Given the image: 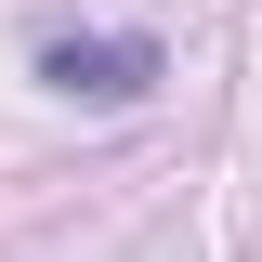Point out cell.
Wrapping results in <instances>:
<instances>
[{
	"mask_svg": "<svg viewBox=\"0 0 262 262\" xmlns=\"http://www.w3.org/2000/svg\"><path fill=\"white\" fill-rule=\"evenodd\" d=\"M39 79L66 105H131L158 79V39H39Z\"/></svg>",
	"mask_w": 262,
	"mask_h": 262,
	"instance_id": "cell-1",
	"label": "cell"
}]
</instances>
